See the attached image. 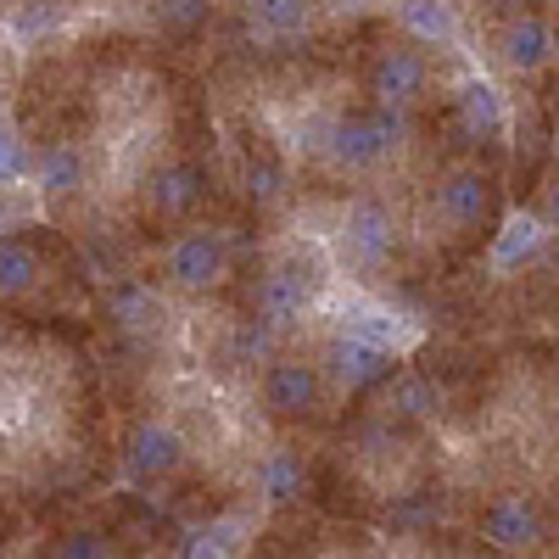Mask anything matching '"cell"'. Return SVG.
Here are the masks:
<instances>
[{
	"label": "cell",
	"instance_id": "cell-6",
	"mask_svg": "<svg viewBox=\"0 0 559 559\" xmlns=\"http://www.w3.org/2000/svg\"><path fill=\"white\" fill-rule=\"evenodd\" d=\"M185 459H191V431H185L179 419H157V414L129 419L123 448H118V464H123V476H129L134 487H157V481L179 476Z\"/></svg>",
	"mask_w": 559,
	"mask_h": 559
},
{
	"label": "cell",
	"instance_id": "cell-8",
	"mask_svg": "<svg viewBox=\"0 0 559 559\" xmlns=\"http://www.w3.org/2000/svg\"><path fill=\"white\" fill-rule=\"evenodd\" d=\"M431 57L426 45H381L376 62H369V96L376 107H392V112H414L419 102L431 96Z\"/></svg>",
	"mask_w": 559,
	"mask_h": 559
},
{
	"label": "cell",
	"instance_id": "cell-20",
	"mask_svg": "<svg viewBox=\"0 0 559 559\" xmlns=\"http://www.w3.org/2000/svg\"><path fill=\"white\" fill-rule=\"evenodd\" d=\"M386 386H392L386 403H392L397 419H431L437 414V386L426 376H414V369H408V376H392Z\"/></svg>",
	"mask_w": 559,
	"mask_h": 559
},
{
	"label": "cell",
	"instance_id": "cell-24",
	"mask_svg": "<svg viewBox=\"0 0 559 559\" xmlns=\"http://www.w3.org/2000/svg\"><path fill=\"white\" fill-rule=\"evenodd\" d=\"M0 118H7V90H0Z\"/></svg>",
	"mask_w": 559,
	"mask_h": 559
},
{
	"label": "cell",
	"instance_id": "cell-12",
	"mask_svg": "<svg viewBox=\"0 0 559 559\" xmlns=\"http://www.w3.org/2000/svg\"><path fill=\"white\" fill-rule=\"evenodd\" d=\"M492 57L503 73H515V79H532L543 73L554 57H559V39L548 28V17L537 12H515V17H503L498 34H492Z\"/></svg>",
	"mask_w": 559,
	"mask_h": 559
},
{
	"label": "cell",
	"instance_id": "cell-9",
	"mask_svg": "<svg viewBox=\"0 0 559 559\" xmlns=\"http://www.w3.org/2000/svg\"><path fill=\"white\" fill-rule=\"evenodd\" d=\"M476 532L498 554H532V548L548 543V515H543V503L526 498V492H498L476 515Z\"/></svg>",
	"mask_w": 559,
	"mask_h": 559
},
{
	"label": "cell",
	"instance_id": "cell-1",
	"mask_svg": "<svg viewBox=\"0 0 559 559\" xmlns=\"http://www.w3.org/2000/svg\"><path fill=\"white\" fill-rule=\"evenodd\" d=\"M403 146V123L392 107H358L336 112L331 140H324V168L336 179H381Z\"/></svg>",
	"mask_w": 559,
	"mask_h": 559
},
{
	"label": "cell",
	"instance_id": "cell-11",
	"mask_svg": "<svg viewBox=\"0 0 559 559\" xmlns=\"http://www.w3.org/2000/svg\"><path fill=\"white\" fill-rule=\"evenodd\" d=\"M90 163H96V152H84L79 140H45L34 152V197L51 213L79 207V197L90 191Z\"/></svg>",
	"mask_w": 559,
	"mask_h": 559
},
{
	"label": "cell",
	"instance_id": "cell-21",
	"mask_svg": "<svg viewBox=\"0 0 559 559\" xmlns=\"http://www.w3.org/2000/svg\"><path fill=\"white\" fill-rule=\"evenodd\" d=\"M213 12V0H152V17L168 39H185V34H197Z\"/></svg>",
	"mask_w": 559,
	"mask_h": 559
},
{
	"label": "cell",
	"instance_id": "cell-19",
	"mask_svg": "<svg viewBox=\"0 0 559 559\" xmlns=\"http://www.w3.org/2000/svg\"><path fill=\"white\" fill-rule=\"evenodd\" d=\"M392 17L419 45H453L459 39V7L453 0H392Z\"/></svg>",
	"mask_w": 559,
	"mask_h": 559
},
{
	"label": "cell",
	"instance_id": "cell-18",
	"mask_svg": "<svg viewBox=\"0 0 559 559\" xmlns=\"http://www.w3.org/2000/svg\"><path fill=\"white\" fill-rule=\"evenodd\" d=\"M453 112H459V129L471 140H503L509 134V96L492 84V79H464L459 96H453Z\"/></svg>",
	"mask_w": 559,
	"mask_h": 559
},
{
	"label": "cell",
	"instance_id": "cell-2",
	"mask_svg": "<svg viewBox=\"0 0 559 559\" xmlns=\"http://www.w3.org/2000/svg\"><path fill=\"white\" fill-rule=\"evenodd\" d=\"M426 213V229H442V236H487L498 224V179L481 163H448L431 179Z\"/></svg>",
	"mask_w": 559,
	"mask_h": 559
},
{
	"label": "cell",
	"instance_id": "cell-7",
	"mask_svg": "<svg viewBox=\"0 0 559 559\" xmlns=\"http://www.w3.org/2000/svg\"><path fill=\"white\" fill-rule=\"evenodd\" d=\"M134 197H140V213H146L152 229H179L207 202V174L191 157H168V163L146 168V179H140Z\"/></svg>",
	"mask_w": 559,
	"mask_h": 559
},
{
	"label": "cell",
	"instance_id": "cell-10",
	"mask_svg": "<svg viewBox=\"0 0 559 559\" xmlns=\"http://www.w3.org/2000/svg\"><path fill=\"white\" fill-rule=\"evenodd\" d=\"M319 364H324V376H331V386L347 392V397L376 392V386H386V381L397 376V353L364 342V336H353V331H336L331 342H324V358H319Z\"/></svg>",
	"mask_w": 559,
	"mask_h": 559
},
{
	"label": "cell",
	"instance_id": "cell-15",
	"mask_svg": "<svg viewBox=\"0 0 559 559\" xmlns=\"http://www.w3.org/2000/svg\"><path fill=\"white\" fill-rule=\"evenodd\" d=\"M308 492V459L297 448H263L252 459V498L263 509H297Z\"/></svg>",
	"mask_w": 559,
	"mask_h": 559
},
{
	"label": "cell",
	"instance_id": "cell-23",
	"mask_svg": "<svg viewBox=\"0 0 559 559\" xmlns=\"http://www.w3.org/2000/svg\"><path fill=\"white\" fill-rule=\"evenodd\" d=\"M543 218H548V229H554V236H559V179L548 185V191H543V207H537Z\"/></svg>",
	"mask_w": 559,
	"mask_h": 559
},
{
	"label": "cell",
	"instance_id": "cell-4",
	"mask_svg": "<svg viewBox=\"0 0 559 559\" xmlns=\"http://www.w3.org/2000/svg\"><path fill=\"white\" fill-rule=\"evenodd\" d=\"M331 258L353 274H381L392 258H397V241H403V229H397V213L392 202L381 197H353L342 213H336V229L331 236Z\"/></svg>",
	"mask_w": 559,
	"mask_h": 559
},
{
	"label": "cell",
	"instance_id": "cell-3",
	"mask_svg": "<svg viewBox=\"0 0 559 559\" xmlns=\"http://www.w3.org/2000/svg\"><path fill=\"white\" fill-rule=\"evenodd\" d=\"M229 236L224 229H207V224H191L157 252V269H152V286L168 292V297H207L229 280Z\"/></svg>",
	"mask_w": 559,
	"mask_h": 559
},
{
	"label": "cell",
	"instance_id": "cell-22",
	"mask_svg": "<svg viewBox=\"0 0 559 559\" xmlns=\"http://www.w3.org/2000/svg\"><path fill=\"white\" fill-rule=\"evenodd\" d=\"M34 174V146L17 123L0 118V185H23Z\"/></svg>",
	"mask_w": 559,
	"mask_h": 559
},
{
	"label": "cell",
	"instance_id": "cell-5",
	"mask_svg": "<svg viewBox=\"0 0 559 559\" xmlns=\"http://www.w3.org/2000/svg\"><path fill=\"white\" fill-rule=\"evenodd\" d=\"M331 397V376H324V364L308 358V353H274L258 376V408L280 426H302L313 419Z\"/></svg>",
	"mask_w": 559,
	"mask_h": 559
},
{
	"label": "cell",
	"instance_id": "cell-14",
	"mask_svg": "<svg viewBox=\"0 0 559 559\" xmlns=\"http://www.w3.org/2000/svg\"><path fill=\"white\" fill-rule=\"evenodd\" d=\"M336 319H342V331L376 342V347H386V353H403V347L419 342L414 319H403L397 308H386L381 297H364V292H353L347 302H336Z\"/></svg>",
	"mask_w": 559,
	"mask_h": 559
},
{
	"label": "cell",
	"instance_id": "cell-17",
	"mask_svg": "<svg viewBox=\"0 0 559 559\" xmlns=\"http://www.w3.org/2000/svg\"><path fill=\"white\" fill-rule=\"evenodd\" d=\"M241 191L252 207H292V157L274 146H241Z\"/></svg>",
	"mask_w": 559,
	"mask_h": 559
},
{
	"label": "cell",
	"instance_id": "cell-16",
	"mask_svg": "<svg viewBox=\"0 0 559 559\" xmlns=\"http://www.w3.org/2000/svg\"><path fill=\"white\" fill-rule=\"evenodd\" d=\"M548 218L537 213V207H515V213H503V224H498V236H487V247H492V269L498 274H515V269H526V263H537L543 252H548Z\"/></svg>",
	"mask_w": 559,
	"mask_h": 559
},
{
	"label": "cell",
	"instance_id": "cell-13",
	"mask_svg": "<svg viewBox=\"0 0 559 559\" xmlns=\"http://www.w3.org/2000/svg\"><path fill=\"white\" fill-rule=\"evenodd\" d=\"M34 229H0V297H34L51 286V252L57 241H28Z\"/></svg>",
	"mask_w": 559,
	"mask_h": 559
}]
</instances>
